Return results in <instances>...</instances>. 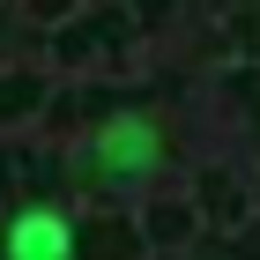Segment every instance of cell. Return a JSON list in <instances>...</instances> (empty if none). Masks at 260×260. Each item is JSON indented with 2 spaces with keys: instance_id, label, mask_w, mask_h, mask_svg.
<instances>
[{
  "instance_id": "cell-1",
  "label": "cell",
  "mask_w": 260,
  "mask_h": 260,
  "mask_svg": "<svg viewBox=\"0 0 260 260\" xmlns=\"http://www.w3.org/2000/svg\"><path fill=\"white\" fill-rule=\"evenodd\" d=\"M97 171L104 179H149L156 171V126L141 119V112H119V119H104V134H97Z\"/></svg>"
},
{
  "instance_id": "cell-2",
  "label": "cell",
  "mask_w": 260,
  "mask_h": 260,
  "mask_svg": "<svg viewBox=\"0 0 260 260\" xmlns=\"http://www.w3.org/2000/svg\"><path fill=\"white\" fill-rule=\"evenodd\" d=\"M8 260H75V231H67L60 208L30 201L15 223H8Z\"/></svg>"
}]
</instances>
